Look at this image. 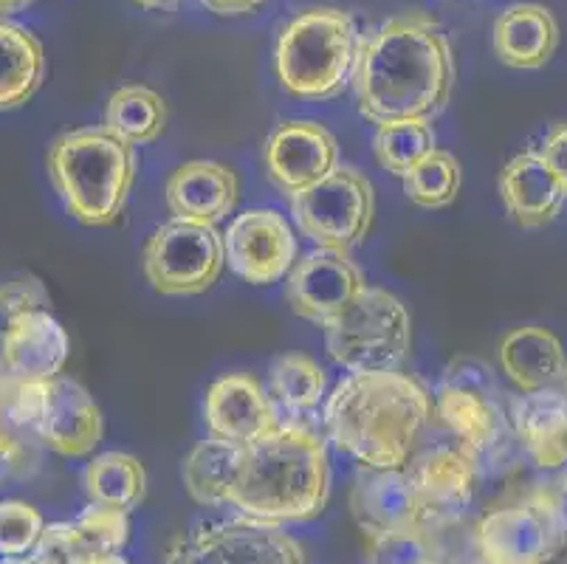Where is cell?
<instances>
[{"instance_id":"obj_25","label":"cell","mask_w":567,"mask_h":564,"mask_svg":"<svg viewBox=\"0 0 567 564\" xmlns=\"http://www.w3.org/2000/svg\"><path fill=\"white\" fill-rule=\"evenodd\" d=\"M45 76L43 43L18 23L0 20V111L25 105Z\"/></svg>"},{"instance_id":"obj_31","label":"cell","mask_w":567,"mask_h":564,"mask_svg":"<svg viewBox=\"0 0 567 564\" xmlns=\"http://www.w3.org/2000/svg\"><path fill=\"white\" fill-rule=\"evenodd\" d=\"M368 564H450L443 556L441 536L432 527L404 525L386 534L368 536Z\"/></svg>"},{"instance_id":"obj_26","label":"cell","mask_w":567,"mask_h":564,"mask_svg":"<svg viewBox=\"0 0 567 564\" xmlns=\"http://www.w3.org/2000/svg\"><path fill=\"white\" fill-rule=\"evenodd\" d=\"M240 463H244V447L209 434V441H200L184 460V485H187L189 496L198 505H209V509L229 505L231 485L240 474Z\"/></svg>"},{"instance_id":"obj_13","label":"cell","mask_w":567,"mask_h":564,"mask_svg":"<svg viewBox=\"0 0 567 564\" xmlns=\"http://www.w3.org/2000/svg\"><path fill=\"white\" fill-rule=\"evenodd\" d=\"M226 263L251 286H271L297 263V235L275 209H249L224 232Z\"/></svg>"},{"instance_id":"obj_24","label":"cell","mask_w":567,"mask_h":564,"mask_svg":"<svg viewBox=\"0 0 567 564\" xmlns=\"http://www.w3.org/2000/svg\"><path fill=\"white\" fill-rule=\"evenodd\" d=\"M499 367L517 390L534 392L565 379L567 356L559 336L539 325L514 328L499 341Z\"/></svg>"},{"instance_id":"obj_11","label":"cell","mask_w":567,"mask_h":564,"mask_svg":"<svg viewBox=\"0 0 567 564\" xmlns=\"http://www.w3.org/2000/svg\"><path fill=\"white\" fill-rule=\"evenodd\" d=\"M291 215L302 235L317 246L350 252L373 226V186L359 170L337 167L311 189L293 195Z\"/></svg>"},{"instance_id":"obj_43","label":"cell","mask_w":567,"mask_h":564,"mask_svg":"<svg viewBox=\"0 0 567 564\" xmlns=\"http://www.w3.org/2000/svg\"><path fill=\"white\" fill-rule=\"evenodd\" d=\"M0 564H32L29 556H0Z\"/></svg>"},{"instance_id":"obj_4","label":"cell","mask_w":567,"mask_h":564,"mask_svg":"<svg viewBox=\"0 0 567 564\" xmlns=\"http://www.w3.org/2000/svg\"><path fill=\"white\" fill-rule=\"evenodd\" d=\"M49 175L74 221L82 226H111L131 198L136 153L105 127H82L54 139Z\"/></svg>"},{"instance_id":"obj_5","label":"cell","mask_w":567,"mask_h":564,"mask_svg":"<svg viewBox=\"0 0 567 564\" xmlns=\"http://www.w3.org/2000/svg\"><path fill=\"white\" fill-rule=\"evenodd\" d=\"M359 29L344 9L317 7L293 14L277 34L275 74L297 100H333L353 76Z\"/></svg>"},{"instance_id":"obj_44","label":"cell","mask_w":567,"mask_h":564,"mask_svg":"<svg viewBox=\"0 0 567 564\" xmlns=\"http://www.w3.org/2000/svg\"><path fill=\"white\" fill-rule=\"evenodd\" d=\"M561 392H565V398H567V372H565V387H561Z\"/></svg>"},{"instance_id":"obj_37","label":"cell","mask_w":567,"mask_h":564,"mask_svg":"<svg viewBox=\"0 0 567 564\" xmlns=\"http://www.w3.org/2000/svg\"><path fill=\"white\" fill-rule=\"evenodd\" d=\"M32 465V452L23 434L0 423V489H9L12 483L23 480Z\"/></svg>"},{"instance_id":"obj_29","label":"cell","mask_w":567,"mask_h":564,"mask_svg":"<svg viewBox=\"0 0 567 564\" xmlns=\"http://www.w3.org/2000/svg\"><path fill=\"white\" fill-rule=\"evenodd\" d=\"M432 150L437 147L430 119H399V122H384L375 127V162L381 170L399 175V178L410 175Z\"/></svg>"},{"instance_id":"obj_8","label":"cell","mask_w":567,"mask_h":564,"mask_svg":"<svg viewBox=\"0 0 567 564\" xmlns=\"http://www.w3.org/2000/svg\"><path fill=\"white\" fill-rule=\"evenodd\" d=\"M142 266L153 291L162 297L204 294L218 283L226 266L224 235L218 226L173 217L147 237Z\"/></svg>"},{"instance_id":"obj_38","label":"cell","mask_w":567,"mask_h":564,"mask_svg":"<svg viewBox=\"0 0 567 564\" xmlns=\"http://www.w3.org/2000/svg\"><path fill=\"white\" fill-rule=\"evenodd\" d=\"M539 153H543V158L554 170V175L559 178V184L565 186L567 193V122L556 124L554 131L545 136V144Z\"/></svg>"},{"instance_id":"obj_14","label":"cell","mask_w":567,"mask_h":564,"mask_svg":"<svg viewBox=\"0 0 567 564\" xmlns=\"http://www.w3.org/2000/svg\"><path fill=\"white\" fill-rule=\"evenodd\" d=\"M364 286L362 268L350 260L348 252L317 246L288 271L286 299L297 317L322 328L337 319Z\"/></svg>"},{"instance_id":"obj_45","label":"cell","mask_w":567,"mask_h":564,"mask_svg":"<svg viewBox=\"0 0 567 564\" xmlns=\"http://www.w3.org/2000/svg\"><path fill=\"white\" fill-rule=\"evenodd\" d=\"M0 350H3V334H0Z\"/></svg>"},{"instance_id":"obj_20","label":"cell","mask_w":567,"mask_h":564,"mask_svg":"<svg viewBox=\"0 0 567 564\" xmlns=\"http://www.w3.org/2000/svg\"><path fill=\"white\" fill-rule=\"evenodd\" d=\"M240 181L235 170L220 162H187L167 178V206L178 221L218 226L235 212Z\"/></svg>"},{"instance_id":"obj_40","label":"cell","mask_w":567,"mask_h":564,"mask_svg":"<svg viewBox=\"0 0 567 564\" xmlns=\"http://www.w3.org/2000/svg\"><path fill=\"white\" fill-rule=\"evenodd\" d=\"M545 494H548L550 505H554L556 516L561 520V525L567 527V472H561L559 478L550 480V483L543 485Z\"/></svg>"},{"instance_id":"obj_36","label":"cell","mask_w":567,"mask_h":564,"mask_svg":"<svg viewBox=\"0 0 567 564\" xmlns=\"http://www.w3.org/2000/svg\"><path fill=\"white\" fill-rule=\"evenodd\" d=\"M29 558H32V564H76L80 558H85L74 522L45 525L43 536H40L38 547L29 553Z\"/></svg>"},{"instance_id":"obj_28","label":"cell","mask_w":567,"mask_h":564,"mask_svg":"<svg viewBox=\"0 0 567 564\" xmlns=\"http://www.w3.org/2000/svg\"><path fill=\"white\" fill-rule=\"evenodd\" d=\"M102 127L127 142L131 147L151 144L167 127V105L162 93L147 85H125L111 93Z\"/></svg>"},{"instance_id":"obj_1","label":"cell","mask_w":567,"mask_h":564,"mask_svg":"<svg viewBox=\"0 0 567 564\" xmlns=\"http://www.w3.org/2000/svg\"><path fill=\"white\" fill-rule=\"evenodd\" d=\"M455 80V51L446 31L432 14L412 9L359 40L350 85L368 122H432L450 105Z\"/></svg>"},{"instance_id":"obj_30","label":"cell","mask_w":567,"mask_h":564,"mask_svg":"<svg viewBox=\"0 0 567 564\" xmlns=\"http://www.w3.org/2000/svg\"><path fill=\"white\" fill-rule=\"evenodd\" d=\"M328 376L322 367L302 353H286L268 370V396L286 410H313L324 396Z\"/></svg>"},{"instance_id":"obj_27","label":"cell","mask_w":567,"mask_h":564,"mask_svg":"<svg viewBox=\"0 0 567 564\" xmlns=\"http://www.w3.org/2000/svg\"><path fill=\"white\" fill-rule=\"evenodd\" d=\"M82 485L91 503L107 505L131 514L138 509L147 491V472H144L142 460L127 452H105L96 454L85 465Z\"/></svg>"},{"instance_id":"obj_12","label":"cell","mask_w":567,"mask_h":564,"mask_svg":"<svg viewBox=\"0 0 567 564\" xmlns=\"http://www.w3.org/2000/svg\"><path fill=\"white\" fill-rule=\"evenodd\" d=\"M410 474L415 480L421 525L441 527L461 525L474 503V491L481 480V460L461 443L435 447L421 458L410 460Z\"/></svg>"},{"instance_id":"obj_16","label":"cell","mask_w":567,"mask_h":564,"mask_svg":"<svg viewBox=\"0 0 567 564\" xmlns=\"http://www.w3.org/2000/svg\"><path fill=\"white\" fill-rule=\"evenodd\" d=\"M204 416L213 438L237 447H249L280 423L271 396L246 372H229L209 387Z\"/></svg>"},{"instance_id":"obj_7","label":"cell","mask_w":567,"mask_h":564,"mask_svg":"<svg viewBox=\"0 0 567 564\" xmlns=\"http://www.w3.org/2000/svg\"><path fill=\"white\" fill-rule=\"evenodd\" d=\"M164 564H308V556L280 522L237 514L195 522L169 542Z\"/></svg>"},{"instance_id":"obj_17","label":"cell","mask_w":567,"mask_h":564,"mask_svg":"<svg viewBox=\"0 0 567 564\" xmlns=\"http://www.w3.org/2000/svg\"><path fill=\"white\" fill-rule=\"evenodd\" d=\"M71 353L69 334L49 310L14 317L3 330L0 372L14 381H51L63 372Z\"/></svg>"},{"instance_id":"obj_9","label":"cell","mask_w":567,"mask_h":564,"mask_svg":"<svg viewBox=\"0 0 567 564\" xmlns=\"http://www.w3.org/2000/svg\"><path fill=\"white\" fill-rule=\"evenodd\" d=\"M474 542L483 564H548L567 545V527L536 485L517 503L486 511L474 525Z\"/></svg>"},{"instance_id":"obj_41","label":"cell","mask_w":567,"mask_h":564,"mask_svg":"<svg viewBox=\"0 0 567 564\" xmlns=\"http://www.w3.org/2000/svg\"><path fill=\"white\" fill-rule=\"evenodd\" d=\"M32 0H0V14H14L25 9Z\"/></svg>"},{"instance_id":"obj_33","label":"cell","mask_w":567,"mask_h":564,"mask_svg":"<svg viewBox=\"0 0 567 564\" xmlns=\"http://www.w3.org/2000/svg\"><path fill=\"white\" fill-rule=\"evenodd\" d=\"M76 536L85 556H111L122 553L131 536V522L125 511L107 509V505L91 503L74 520Z\"/></svg>"},{"instance_id":"obj_6","label":"cell","mask_w":567,"mask_h":564,"mask_svg":"<svg viewBox=\"0 0 567 564\" xmlns=\"http://www.w3.org/2000/svg\"><path fill=\"white\" fill-rule=\"evenodd\" d=\"M322 330L328 356L350 372L401 370L412 348L410 310L395 294L375 286H364Z\"/></svg>"},{"instance_id":"obj_22","label":"cell","mask_w":567,"mask_h":564,"mask_svg":"<svg viewBox=\"0 0 567 564\" xmlns=\"http://www.w3.org/2000/svg\"><path fill=\"white\" fill-rule=\"evenodd\" d=\"M512 429L539 469L567 463V398L556 387L534 390L512 403Z\"/></svg>"},{"instance_id":"obj_10","label":"cell","mask_w":567,"mask_h":564,"mask_svg":"<svg viewBox=\"0 0 567 564\" xmlns=\"http://www.w3.org/2000/svg\"><path fill=\"white\" fill-rule=\"evenodd\" d=\"M441 423L457 438L461 447L483 458L494 454L508 434L512 416L503 410V392L494 384L483 361L457 359L446 367L435 396Z\"/></svg>"},{"instance_id":"obj_15","label":"cell","mask_w":567,"mask_h":564,"mask_svg":"<svg viewBox=\"0 0 567 564\" xmlns=\"http://www.w3.org/2000/svg\"><path fill=\"white\" fill-rule=\"evenodd\" d=\"M339 144L328 127L317 122H286L262 147L268 181L288 198L306 193L339 167Z\"/></svg>"},{"instance_id":"obj_2","label":"cell","mask_w":567,"mask_h":564,"mask_svg":"<svg viewBox=\"0 0 567 564\" xmlns=\"http://www.w3.org/2000/svg\"><path fill=\"white\" fill-rule=\"evenodd\" d=\"M430 418V392L401 370L350 372L324 407L333 447L370 469H406Z\"/></svg>"},{"instance_id":"obj_18","label":"cell","mask_w":567,"mask_h":564,"mask_svg":"<svg viewBox=\"0 0 567 564\" xmlns=\"http://www.w3.org/2000/svg\"><path fill=\"white\" fill-rule=\"evenodd\" d=\"M105 432V421L94 396L74 379L56 376L49 384L43 423L38 441L63 458H85L94 452Z\"/></svg>"},{"instance_id":"obj_35","label":"cell","mask_w":567,"mask_h":564,"mask_svg":"<svg viewBox=\"0 0 567 564\" xmlns=\"http://www.w3.org/2000/svg\"><path fill=\"white\" fill-rule=\"evenodd\" d=\"M49 288L34 274L14 271L0 277V319L12 322L14 317L32 314V310H49Z\"/></svg>"},{"instance_id":"obj_32","label":"cell","mask_w":567,"mask_h":564,"mask_svg":"<svg viewBox=\"0 0 567 564\" xmlns=\"http://www.w3.org/2000/svg\"><path fill=\"white\" fill-rule=\"evenodd\" d=\"M404 195L424 209L455 204L461 193V164L446 150H432L410 175H404Z\"/></svg>"},{"instance_id":"obj_21","label":"cell","mask_w":567,"mask_h":564,"mask_svg":"<svg viewBox=\"0 0 567 564\" xmlns=\"http://www.w3.org/2000/svg\"><path fill=\"white\" fill-rule=\"evenodd\" d=\"M499 198L514 224L523 229H543L559 217L567 193L543 153L525 150L499 173Z\"/></svg>"},{"instance_id":"obj_3","label":"cell","mask_w":567,"mask_h":564,"mask_svg":"<svg viewBox=\"0 0 567 564\" xmlns=\"http://www.w3.org/2000/svg\"><path fill=\"white\" fill-rule=\"evenodd\" d=\"M331 496L328 449L302 423H277L244 447L229 505L266 522H302L324 511Z\"/></svg>"},{"instance_id":"obj_39","label":"cell","mask_w":567,"mask_h":564,"mask_svg":"<svg viewBox=\"0 0 567 564\" xmlns=\"http://www.w3.org/2000/svg\"><path fill=\"white\" fill-rule=\"evenodd\" d=\"M198 3H204L209 12L215 14H224V18H229V14H249L255 12V9H260L266 0H198Z\"/></svg>"},{"instance_id":"obj_23","label":"cell","mask_w":567,"mask_h":564,"mask_svg":"<svg viewBox=\"0 0 567 564\" xmlns=\"http://www.w3.org/2000/svg\"><path fill=\"white\" fill-rule=\"evenodd\" d=\"M492 43L508 69H543L559 49V23L539 3H514L494 20Z\"/></svg>"},{"instance_id":"obj_34","label":"cell","mask_w":567,"mask_h":564,"mask_svg":"<svg viewBox=\"0 0 567 564\" xmlns=\"http://www.w3.org/2000/svg\"><path fill=\"white\" fill-rule=\"evenodd\" d=\"M45 531V520L23 500H0V556H29Z\"/></svg>"},{"instance_id":"obj_19","label":"cell","mask_w":567,"mask_h":564,"mask_svg":"<svg viewBox=\"0 0 567 564\" xmlns=\"http://www.w3.org/2000/svg\"><path fill=\"white\" fill-rule=\"evenodd\" d=\"M350 511L364 536L386 534L421 522V505L410 469L359 465L350 489Z\"/></svg>"},{"instance_id":"obj_42","label":"cell","mask_w":567,"mask_h":564,"mask_svg":"<svg viewBox=\"0 0 567 564\" xmlns=\"http://www.w3.org/2000/svg\"><path fill=\"white\" fill-rule=\"evenodd\" d=\"M133 3H138L144 9H167L175 7V3H182V0H133Z\"/></svg>"}]
</instances>
